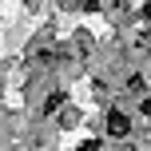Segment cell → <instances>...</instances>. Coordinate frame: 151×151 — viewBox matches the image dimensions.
Masks as SVG:
<instances>
[{
	"mask_svg": "<svg viewBox=\"0 0 151 151\" xmlns=\"http://www.w3.org/2000/svg\"><path fill=\"white\" fill-rule=\"evenodd\" d=\"M127 131H131V123H127L123 111H111V115H107V135H127Z\"/></svg>",
	"mask_w": 151,
	"mask_h": 151,
	"instance_id": "obj_1",
	"label": "cell"
},
{
	"mask_svg": "<svg viewBox=\"0 0 151 151\" xmlns=\"http://www.w3.org/2000/svg\"><path fill=\"white\" fill-rule=\"evenodd\" d=\"M56 107H64V91H56V96H48V104H44V111H48V115H52V111H56Z\"/></svg>",
	"mask_w": 151,
	"mask_h": 151,
	"instance_id": "obj_2",
	"label": "cell"
},
{
	"mask_svg": "<svg viewBox=\"0 0 151 151\" xmlns=\"http://www.w3.org/2000/svg\"><path fill=\"white\" fill-rule=\"evenodd\" d=\"M80 151H99V143H96V139H88V143H80Z\"/></svg>",
	"mask_w": 151,
	"mask_h": 151,
	"instance_id": "obj_3",
	"label": "cell"
},
{
	"mask_svg": "<svg viewBox=\"0 0 151 151\" xmlns=\"http://www.w3.org/2000/svg\"><path fill=\"white\" fill-rule=\"evenodd\" d=\"M127 151H135V147H127Z\"/></svg>",
	"mask_w": 151,
	"mask_h": 151,
	"instance_id": "obj_4",
	"label": "cell"
}]
</instances>
